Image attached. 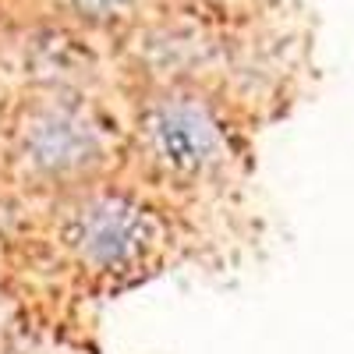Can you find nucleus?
<instances>
[{
    "label": "nucleus",
    "mask_w": 354,
    "mask_h": 354,
    "mask_svg": "<svg viewBox=\"0 0 354 354\" xmlns=\"http://www.w3.org/2000/svg\"><path fill=\"white\" fill-rule=\"evenodd\" d=\"M113 156L117 131L106 113L68 88L21 100L8 121V163L28 188L71 195L100 185Z\"/></svg>",
    "instance_id": "nucleus-1"
},
{
    "label": "nucleus",
    "mask_w": 354,
    "mask_h": 354,
    "mask_svg": "<svg viewBox=\"0 0 354 354\" xmlns=\"http://www.w3.org/2000/svg\"><path fill=\"white\" fill-rule=\"evenodd\" d=\"M167 248L170 227L163 213L121 188H78L64 198L57 216V252L85 283L103 290L138 283L163 262Z\"/></svg>",
    "instance_id": "nucleus-2"
},
{
    "label": "nucleus",
    "mask_w": 354,
    "mask_h": 354,
    "mask_svg": "<svg viewBox=\"0 0 354 354\" xmlns=\"http://www.w3.org/2000/svg\"><path fill=\"white\" fill-rule=\"evenodd\" d=\"M75 11L85 18H96V21H110V18H124L128 11H135L138 0H71Z\"/></svg>",
    "instance_id": "nucleus-4"
},
{
    "label": "nucleus",
    "mask_w": 354,
    "mask_h": 354,
    "mask_svg": "<svg viewBox=\"0 0 354 354\" xmlns=\"http://www.w3.org/2000/svg\"><path fill=\"white\" fill-rule=\"evenodd\" d=\"M11 326V301L4 298V290H0V333Z\"/></svg>",
    "instance_id": "nucleus-5"
},
{
    "label": "nucleus",
    "mask_w": 354,
    "mask_h": 354,
    "mask_svg": "<svg viewBox=\"0 0 354 354\" xmlns=\"http://www.w3.org/2000/svg\"><path fill=\"white\" fill-rule=\"evenodd\" d=\"M135 153L160 185L198 192L230 170L234 138L198 85H156L135 113Z\"/></svg>",
    "instance_id": "nucleus-3"
}]
</instances>
